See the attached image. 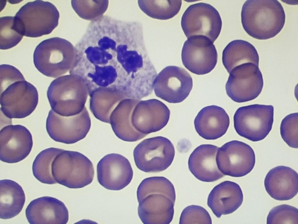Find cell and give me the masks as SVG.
Returning <instances> with one entry per match:
<instances>
[{
    "label": "cell",
    "instance_id": "d4e9b609",
    "mask_svg": "<svg viewBox=\"0 0 298 224\" xmlns=\"http://www.w3.org/2000/svg\"><path fill=\"white\" fill-rule=\"evenodd\" d=\"M91 94L90 108L95 117L100 120L110 123V115L118 104L125 99L115 85L99 87Z\"/></svg>",
    "mask_w": 298,
    "mask_h": 224
},
{
    "label": "cell",
    "instance_id": "2e32d148",
    "mask_svg": "<svg viewBox=\"0 0 298 224\" xmlns=\"http://www.w3.org/2000/svg\"><path fill=\"white\" fill-rule=\"evenodd\" d=\"M99 183L111 190H121L131 182L133 171L128 160L123 155L112 153L104 156L97 167Z\"/></svg>",
    "mask_w": 298,
    "mask_h": 224
},
{
    "label": "cell",
    "instance_id": "44dd1931",
    "mask_svg": "<svg viewBox=\"0 0 298 224\" xmlns=\"http://www.w3.org/2000/svg\"><path fill=\"white\" fill-rule=\"evenodd\" d=\"M219 148L211 144H202L196 148L191 154L188 161L189 168L199 180L212 182L224 176L217 164L216 157Z\"/></svg>",
    "mask_w": 298,
    "mask_h": 224
},
{
    "label": "cell",
    "instance_id": "7402d4cb",
    "mask_svg": "<svg viewBox=\"0 0 298 224\" xmlns=\"http://www.w3.org/2000/svg\"><path fill=\"white\" fill-rule=\"evenodd\" d=\"M243 200L239 185L230 181H224L216 186L209 194L207 204L217 218L230 214L242 205Z\"/></svg>",
    "mask_w": 298,
    "mask_h": 224
},
{
    "label": "cell",
    "instance_id": "4316f807",
    "mask_svg": "<svg viewBox=\"0 0 298 224\" xmlns=\"http://www.w3.org/2000/svg\"><path fill=\"white\" fill-rule=\"evenodd\" d=\"M222 60L229 74L234 68L243 64L252 63L258 66L259 57L251 44L244 40H236L229 43L223 50Z\"/></svg>",
    "mask_w": 298,
    "mask_h": 224
},
{
    "label": "cell",
    "instance_id": "52a82bcc",
    "mask_svg": "<svg viewBox=\"0 0 298 224\" xmlns=\"http://www.w3.org/2000/svg\"><path fill=\"white\" fill-rule=\"evenodd\" d=\"M175 155L174 146L171 141L162 136L143 140L133 151L137 167L146 172L163 171L171 164Z\"/></svg>",
    "mask_w": 298,
    "mask_h": 224
},
{
    "label": "cell",
    "instance_id": "4fadbf2b",
    "mask_svg": "<svg viewBox=\"0 0 298 224\" xmlns=\"http://www.w3.org/2000/svg\"><path fill=\"white\" fill-rule=\"evenodd\" d=\"M193 87L192 79L181 67L169 66L157 74L153 90L156 96L170 103L182 102L189 95Z\"/></svg>",
    "mask_w": 298,
    "mask_h": 224
},
{
    "label": "cell",
    "instance_id": "e575fe53",
    "mask_svg": "<svg viewBox=\"0 0 298 224\" xmlns=\"http://www.w3.org/2000/svg\"><path fill=\"white\" fill-rule=\"evenodd\" d=\"M180 224H212L210 216L207 211L202 207L191 205L185 208L180 218Z\"/></svg>",
    "mask_w": 298,
    "mask_h": 224
},
{
    "label": "cell",
    "instance_id": "5b68a950",
    "mask_svg": "<svg viewBox=\"0 0 298 224\" xmlns=\"http://www.w3.org/2000/svg\"><path fill=\"white\" fill-rule=\"evenodd\" d=\"M52 172L57 183L70 188H81L89 184L94 173L92 162L86 156L65 150L54 158Z\"/></svg>",
    "mask_w": 298,
    "mask_h": 224
},
{
    "label": "cell",
    "instance_id": "d6986e66",
    "mask_svg": "<svg viewBox=\"0 0 298 224\" xmlns=\"http://www.w3.org/2000/svg\"><path fill=\"white\" fill-rule=\"evenodd\" d=\"M264 185L267 192L273 198L279 201L289 200L298 193V174L288 167L279 166L268 172Z\"/></svg>",
    "mask_w": 298,
    "mask_h": 224
},
{
    "label": "cell",
    "instance_id": "8992f818",
    "mask_svg": "<svg viewBox=\"0 0 298 224\" xmlns=\"http://www.w3.org/2000/svg\"><path fill=\"white\" fill-rule=\"evenodd\" d=\"M274 108L254 104L240 107L233 117L234 127L240 136L254 142L263 139L272 130Z\"/></svg>",
    "mask_w": 298,
    "mask_h": 224
},
{
    "label": "cell",
    "instance_id": "836d02e7",
    "mask_svg": "<svg viewBox=\"0 0 298 224\" xmlns=\"http://www.w3.org/2000/svg\"><path fill=\"white\" fill-rule=\"evenodd\" d=\"M298 114L291 113L285 116L281 122L280 131L284 141L290 147L297 148Z\"/></svg>",
    "mask_w": 298,
    "mask_h": 224
},
{
    "label": "cell",
    "instance_id": "ac0fdd59",
    "mask_svg": "<svg viewBox=\"0 0 298 224\" xmlns=\"http://www.w3.org/2000/svg\"><path fill=\"white\" fill-rule=\"evenodd\" d=\"M28 222L35 224H63L67 223L68 211L61 201L50 196H43L32 201L25 210Z\"/></svg>",
    "mask_w": 298,
    "mask_h": 224
},
{
    "label": "cell",
    "instance_id": "4dcf8cb0",
    "mask_svg": "<svg viewBox=\"0 0 298 224\" xmlns=\"http://www.w3.org/2000/svg\"><path fill=\"white\" fill-rule=\"evenodd\" d=\"M72 6L77 14L81 18L92 21L102 16L107 10L109 1H71Z\"/></svg>",
    "mask_w": 298,
    "mask_h": 224
},
{
    "label": "cell",
    "instance_id": "30bf717a",
    "mask_svg": "<svg viewBox=\"0 0 298 224\" xmlns=\"http://www.w3.org/2000/svg\"><path fill=\"white\" fill-rule=\"evenodd\" d=\"M226 84V93L234 101L242 103L253 100L261 92L263 85L258 66L247 63L234 68Z\"/></svg>",
    "mask_w": 298,
    "mask_h": 224
},
{
    "label": "cell",
    "instance_id": "8fae6325",
    "mask_svg": "<svg viewBox=\"0 0 298 224\" xmlns=\"http://www.w3.org/2000/svg\"><path fill=\"white\" fill-rule=\"evenodd\" d=\"M91 125L85 107L79 113L70 116L60 115L51 109L47 119L46 129L54 141L71 144L84 139L89 132Z\"/></svg>",
    "mask_w": 298,
    "mask_h": 224
},
{
    "label": "cell",
    "instance_id": "83f0119b",
    "mask_svg": "<svg viewBox=\"0 0 298 224\" xmlns=\"http://www.w3.org/2000/svg\"><path fill=\"white\" fill-rule=\"evenodd\" d=\"M64 150L49 148L44 150L37 155L32 167L33 174L37 180L46 184L57 183L52 174V164L55 157Z\"/></svg>",
    "mask_w": 298,
    "mask_h": 224
},
{
    "label": "cell",
    "instance_id": "ba28073f",
    "mask_svg": "<svg viewBox=\"0 0 298 224\" xmlns=\"http://www.w3.org/2000/svg\"><path fill=\"white\" fill-rule=\"evenodd\" d=\"M181 25L186 36L201 35L213 43L221 30L222 22L217 10L211 5L203 2L189 6L182 16Z\"/></svg>",
    "mask_w": 298,
    "mask_h": 224
},
{
    "label": "cell",
    "instance_id": "7c38bea8",
    "mask_svg": "<svg viewBox=\"0 0 298 224\" xmlns=\"http://www.w3.org/2000/svg\"><path fill=\"white\" fill-rule=\"evenodd\" d=\"M216 157L218 168L224 175L239 177L253 169L256 162L254 150L247 144L237 140L229 141L219 148Z\"/></svg>",
    "mask_w": 298,
    "mask_h": 224
},
{
    "label": "cell",
    "instance_id": "7a4b0ae2",
    "mask_svg": "<svg viewBox=\"0 0 298 224\" xmlns=\"http://www.w3.org/2000/svg\"><path fill=\"white\" fill-rule=\"evenodd\" d=\"M88 92L84 79L78 75L71 74L53 80L48 88L47 96L54 112L61 116H70L82 111Z\"/></svg>",
    "mask_w": 298,
    "mask_h": 224
},
{
    "label": "cell",
    "instance_id": "d6a6232c",
    "mask_svg": "<svg viewBox=\"0 0 298 224\" xmlns=\"http://www.w3.org/2000/svg\"><path fill=\"white\" fill-rule=\"evenodd\" d=\"M267 223L298 224V209L287 204L274 207L268 215Z\"/></svg>",
    "mask_w": 298,
    "mask_h": 224
},
{
    "label": "cell",
    "instance_id": "6da1fadb",
    "mask_svg": "<svg viewBox=\"0 0 298 224\" xmlns=\"http://www.w3.org/2000/svg\"><path fill=\"white\" fill-rule=\"evenodd\" d=\"M241 22L247 33L259 40L274 37L281 31L285 22L283 6L276 0H248L243 4Z\"/></svg>",
    "mask_w": 298,
    "mask_h": 224
},
{
    "label": "cell",
    "instance_id": "603a6c76",
    "mask_svg": "<svg viewBox=\"0 0 298 224\" xmlns=\"http://www.w3.org/2000/svg\"><path fill=\"white\" fill-rule=\"evenodd\" d=\"M230 124V119L224 109L214 105L204 107L194 120L195 130L205 139L215 140L224 135Z\"/></svg>",
    "mask_w": 298,
    "mask_h": 224
},
{
    "label": "cell",
    "instance_id": "cb8c5ba5",
    "mask_svg": "<svg viewBox=\"0 0 298 224\" xmlns=\"http://www.w3.org/2000/svg\"><path fill=\"white\" fill-rule=\"evenodd\" d=\"M140 100L130 98L123 99L110 115L109 123L112 129L116 136L123 141H136L147 135L136 130L131 122L133 110Z\"/></svg>",
    "mask_w": 298,
    "mask_h": 224
},
{
    "label": "cell",
    "instance_id": "f546056e",
    "mask_svg": "<svg viewBox=\"0 0 298 224\" xmlns=\"http://www.w3.org/2000/svg\"><path fill=\"white\" fill-rule=\"evenodd\" d=\"M159 193L168 196L175 202V192L174 186L168 179L163 176L146 178L139 186L137 190L138 202L152 193Z\"/></svg>",
    "mask_w": 298,
    "mask_h": 224
},
{
    "label": "cell",
    "instance_id": "3957f363",
    "mask_svg": "<svg viewBox=\"0 0 298 224\" xmlns=\"http://www.w3.org/2000/svg\"><path fill=\"white\" fill-rule=\"evenodd\" d=\"M75 57L74 47L70 42L54 37L42 41L36 46L33 61L40 72L47 77L56 78L71 69Z\"/></svg>",
    "mask_w": 298,
    "mask_h": 224
},
{
    "label": "cell",
    "instance_id": "f1b7e54d",
    "mask_svg": "<svg viewBox=\"0 0 298 224\" xmlns=\"http://www.w3.org/2000/svg\"><path fill=\"white\" fill-rule=\"evenodd\" d=\"M140 9L153 18L166 20L172 18L179 11L181 0H138Z\"/></svg>",
    "mask_w": 298,
    "mask_h": 224
},
{
    "label": "cell",
    "instance_id": "277c9868",
    "mask_svg": "<svg viewBox=\"0 0 298 224\" xmlns=\"http://www.w3.org/2000/svg\"><path fill=\"white\" fill-rule=\"evenodd\" d=\"M59 12L52 3L41 0L27 2L14 16L16 26L23 35L37 37L50 33L57 26Z\"/></svg>",
    "mask_w": 298,
    "mask_h": 224
},
{
    "label": "cell",
    "instance_id": "d590c367",
    "mask_svg": "<svg viewBox=\"0 0 298 224\" xmlns=\"http://www.w3.org/2000/svg\"><path fill=\"white\" fill-rule=\"evenodd\" d=\"M0 71V91L16 81L25 80L20 71L12 65H1Z\"/></svg>",
    "mask_w": 298,
    "mask_h": 224
},
{
    "label": "cell",
    "instance_id": "e0dca14e",
    "mask_svg": "<svg viewBox=\"0 0 298 224\" xmlns=\"http://www.w3.org/2000/svg\"><path fill=\"white\" fill-rule=\"evenodd\" d=\"M170 111L162 102L156 99L140 100L131 115V122L136 130L147 135L159 131L167 124Z\"/></svg>",
    "mask_w": 298,
    "mask_h": 224
},
{
    "label": "cell",
    "instance_id": "ffe728a7",
    "mask_svg": "<svg viewBox=\"0 0 298 224\" xmlns=\"http://www.w3.org/2000/svg\"><path fill=\"white\" fill-rule=\"evenodd\" d=\"M138 202V214L143 223L169 224L172 221L175 201L167 195L152 193Z\"/></svg>",
    "mask_w": 298,
    "mask_h": 224
},
{
    "label": "cell",
    "instance_id": "9a60e30c",
    "mask_svg": "<svg viewBox=\"0 0 298 224\" xmlns=\"http://www.w3.org/2000/svg\"><path fill=\"white\" fill-rule=\"evenodd\" d=\"M33 145L31 134L21 125H8L0 131V159L4 162L14 163L26 158Z\"/></svg>",
    "mask_w": 298,
    "mask_h": 224
},
{
    "label": "cell",
    "instance_id": "9c48e42d",
    "mask_svg": "<svg viewBox=\"0 0 298 224\" xmlns=\"http://www.w3.org/2000/svg\"><path fill=\"white\" fill-rule=\"evenodd\" d=\"M38 101L37 89L25 80L16 81L0 91L1 111L10 119L29 116L36 109Z\"/></svg>",
    "mask_w": 298,
    "mask_h": 224
},
{
    "label": "cell",
    "instance_id": "5bb4252c",
    "mask_svg": "<svg viewBox=\"0 0 298 224\" xmlns=\"http://www.w3.org/2000/svg\"><path fill=\"white\" fill-rule=\"evenodd\" d=\"M213 43L203 36L188 38L181 52L182 62L185 68L198 75L210 72L215 67L218 59L217 52Z\"/></svg>",
    "mask_w": 298,
    "mask_h": 224
},
{
    "label": "cell",
    "instance_id": "484cf974",
    "mask_svg": "<svg viewBox=\"0 0 298 224\" xmlns=\"http://www.w3.org/2000/svg\"><path fill=\"white\" fill-rule=\"evenodd\" d=\"M0 218H12L21 211L25 201V196L22 187L10 179L0 181Z\"/></svg>",
    "mask_w": 298,
    "mask_h": 224
},
{
    "label": "cell",
    "instance_id": "1f68e13d",
    "mask_svg": "<svg viewBox=\"0 0 298 224\" xmlns=\"http://www.w3.org/2000/svg\"><path fill=\"white\" fill-rule=\"evenodd\" d=\"M23 35L17 29L14 21V16L0 17V48L6 50L18 43Z\"/></svg>",
    "mask_w": 298,
    "mask_h": 224
}]
</instances>
